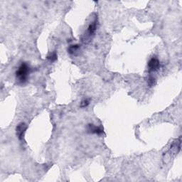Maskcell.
<instances>
[{
    "label": "cell",
    "mask_w": 182,
    "mask_h": 182,
    "mask_svg": "<svg viewBox=\"0 0 182 182\" xmlns=\"http://www.w3.org/2000/svg\"><path fill=\"white\" fill-rule=\"evenodd\" d=\"M30 71L31 68L29 66L27 63H22V64L19 66V67L16 71V79L20 83H24L27 81Z\"/></svg>",
    "instance_id": "6da1fadb"
},
{
    "label": "cell",
    "mask_w": 182,
    "mask_h": 182,
    "mask_svg": "<svg viewBox=\"0 0 182 182\" xmlns=\"http://www.w3.org/2000/svg\"><path fill=\"white\" fill-rule=\"evenodd\" d=\"M27 129V125H26L24 122H20V123L18 124L17 126H16V134L19 140H22L23 139Z\"/></svg>",
    "instance_id": "7a4b0ae2"
},
{
    "label": "cell",
    "mask_w": 182,
    "mask_h": 182,
    "mask_svg": "<svg viewBox=\"0 0 182 182\" xmlns=\"http://www.w3.org/2000/svg\"><path fill=\"white\" fill-rule=\"evenodd\" d=\"M148 68L150 72L157 71L160 68L159 61L156 58H152L148 62Z\"/></svg>",
    "instance_id": "3957f363"
},
{
    "label": "cell",
    "mask_w": 182,
    "mask_h": 182,
    "mask_svg": "<svg viewBox=\"0 0 182 182\" xmlns=\"http://www.w3.org/2000/svg\"><path fill=\"white\" fill-rule=\"evenodd\" d=\"M97 29V19L95 18L93 22H92L88 26L87 29V37H91L95 34Z\"/></svg>",
    "instance_id": "277c9868"
},
{
    "label": "cell",
    "mask_w": 182,
    "mask_h": 182,
    "mask_svg": "<svg viewBox=\"0 0 182 182\" xmlns=\"http://www.w3.org/2000/svg\"><path fill=\"white\" fill-rule=\"evenodd\" d=\"M87 131L92 134H101L103 133V129L100 127H97L95 125L92 124L88 125V126H87Z\"/></svg>",
    "instance_id": "5b68a950"
},
{
    "label": "cell",
    "mask_w": 182,
    "mask_h": 182,
    "mask_svg": "<svg viewBox=\"0 0 182 182\" xmlns=\"http://www.w3.org/2000/svg\"><path fill=\"white\" fill-rule=\"evenodd\" d=\"M80 48V46L79 44L70 45L68 49V52L70 54H75L76 52L78 51Z\"/></svg>",
    "instance_id": "8992f818"
},
{
    "label": "cell",
    "mask_w": 182,
    "mask_h": 182,
    "mask_svg": "<svg viewBox=\"0 0 182 182\" xmlns=\"http://www.w3.org/2000/svg\"><path fill=\"white\" fill-rule=\"evenodd\" d=\"M57 58H58V56L56 51L51 52V53H50L48 56H47V59H48L49 61H51V62H54V61L57 60Z\"/></svg>",
    "instance_id": "52a82bcc"
},
{
    "label": "cell",
    "mask_w": 182,
    "mask_h": 182,
    "mask_svg": "<svg viewBox=\"0 0 182 182\" xmlns=\"http://www.w3.org/2000/svg\"><path fill=\"white\" fill-rule=\"evenodd\" d=\"M90 104V100L89 99H84L83 100L81 101V103L80 104V107L83 108H86L87 107V105H88Z\"/></svg>",
    "instance_id": "ba28073f"
},
{
    "label": "cell",
    "mask_w": 182,
    "mask_h": 182,
    "mask_svg": "<svg viewBox=\"0 0 182 182\" xmlns=\"http://www.w3.org/2000/svg\"><path fill=\"white\" fill-rule=\"evenodd\" d=\"M147 83H148V85H149V86H150V87L154 86V85L156 84V79H155L154 77L150 76V77L148 78Z\"/></svg>",
    "instance_id": "9c48e42d"
}]
</instances>
